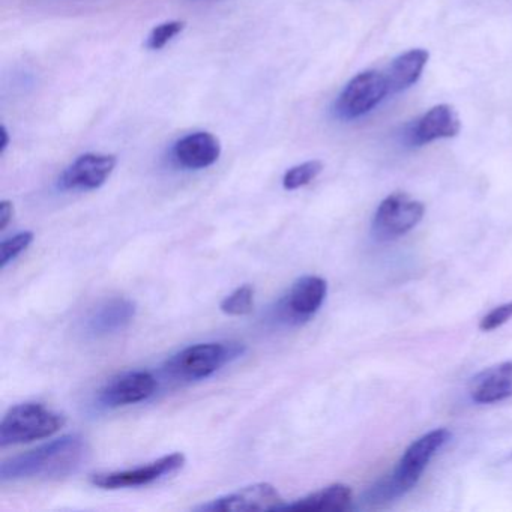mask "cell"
<instances>
[{"mask_svg":"<svg viewBox=\"0 0 512 512\" xmlns=\"http://www.w3.org/2000/svg\"><path fill=\"white\" fill-rule=\"evenodd\" d=\"M389 94L388 80L379 71H365L347 83L335 103V115L355 121L376 109Z\"/></svg>","mask_w":512,"mask_h":512,"instance_id":"cell-4","label":"cell"},{"mask_svg":"<svg viewBox=\"0 0 512 512\" xmlns=\"http://www.w3.org/2000/svg\"><path fill=\"white\" fill-rule=\"evenodd\" d=\"M14 214V205L8 200H4V202L0 203V230L7 229L8 224H10L11 218H13Z\"/></svg>","mask_w":512,"mask_h":512,"instance_id":"cell-23","label":"cell"},{"mask_svg":"<svg viewBox=\"0 0 512 512\" xmlns=\"http://www.w3.org/2000/svg\"><path fill=\"white\" fill-rule=\"evenodd\" d=\"M184 29L185 22L163 23V25L157 26V28L151 32L146 46L151 50H161L163 47H166L176 35L181 34Z\"/></svg>","mask_w":512,"mask_h":512,"instance_id":"cell-21","label":"cell"},{"mask_svg":"<svg viewBox=\"0 0 512 512\" xmlns=\"http://www.w3.org/2000/svg\"><path fill=\"white\" fill-rule=\"evenodd\" d=\"M328 293V283L317 275H305L290 287L287 295L278 302L277 314L289 325L308 322L322 307Z\"/></svg>","mask_w":512,"mask_h":512,"instance_id":"cell-6","label":"cell"},{"mask_svg":"<svg viewBox=\"0 0 512 512\" xmlns=\"http://www.w3.org/2000/svg\"><path fill=\"white\" fill-rule=\"evenodd\" d=\"M512 319V301L493 308L490 313L485 314L479 322V329L484 332H491L500 328Z\"/></svg>","mask_w":512,"mask_h":512,"instance_id":"cell-22","label":"cell"},{"mask_svg":"<svg viewBox=\"0 0 512 512\" xmlns=\"http://www.w3.org/2000/svg\"><path fill=\"white\" fill-rule=\"evenodd\" d=\"M221 154L220 140L206 131L188 134L173 145L172 158L179 167L202 170L217 163Z\"/></svg>","mask_w":512,"mask_h":512,"instance_id":"cell-13","label":"cell"},{"mask_svg":"<svg viewBox=\"0 0 512 512\" xmlns=\"http://www.w3.org/2000/svg\"><path fill=\"white\" fill-rule=\"evenodd\" d=\"M425 214L424 203L406 193L386 197L373 218V235L377 241H392L418 226Z\"/></svg>","mask_w":512,"mask_h":512,"instance_id":"cell-5","label":"cell"},{"mask_svg":"<svg viewBox=\"0 0 512 512\" xmlns=\"http://www.w3.org/2000/svg\"><path fill=\"white\" fill-rule=\"evenodd\" d=\"M157 386V379L149 371H128L107 382L98 401L107 409L130 406L148 400L157 391Z\"/></svg>","mask_w":512,"mask_h":512,"instance_id":"cell-11","label":"cell"},{"mask_svg":"<svg viewBox=\"0 0 512 512\" xmlns=\"http://www.w3.org/2000/svg\"><path fill=\"white\" fill-rule=\"evenodd\" d=\"M136 311V304L127 298L104 301L86 319V332L97 338L116 334L133 322Z\"/></svg>","mask_w":512,"mask_h":512,"instance_id":"cell-14","label":"cell"},{"mask_svg":"<svg viewBox=\"0 0 512 512\" xmlns=\"http://www.w3.org/2000/svg\"><path fill=\"white\" fill-rule=\"evenodd\" d=\"M427 62L428 52L422 49L410 50L394 59L391 67L385 73L389 94H398V92L406 91L407 88L415 85Z\"/></svg>","mask_w":512,"mask_h":512,"instance_id":"cell-16","label":"cell"},{"mask_svg":"<svg viewBox=\"0 0 512 512\" xmlns=\"http://www.w3.org/2000/svg\"><path fill=\"white\" fill-rule=\"evenodd\" d=\"M469 395L475 403L494 404L512 397V361L485 368L469 383Z\"/></svg>","mask_w":512,"mask_h":512,"instance_id":"cell-15","label":"cell"},{"mask_svg":"<svg viewBox=\"0 0 512 512\" xmlns=\"http://www.w3.org/2000/svg\"><path fill=\"white\" fill-rule=\"evenodd\" d=\"M451 437V431L446 428H436L410 443L409 448L404 451L394 467L395 473L403 479L410 490L418 484L434 455L451 440Z\"/></svg>","mask_w":512,"mask_h":512,"instance_id":"cell-10","label":"cell"},{"mask_svg":"<svg viewBox=\"0 0 512 512\" xmlns=\"http://www.w3.org/2000/svg\"><path fill=\"white\" fill-rule=\"evenodd\" d=\"M34 238V233L22 232L17 233L13 238L5 239V241L0 244V266H2V269L7 268L23 251L28 250L29 245L34 242Z\"/></svg>","mask_w":512,"mask_h":512,"instance_id":"cell-20","label":"cell"},{"mask_svg":"<svg viewBox=\"0 0 512 512\" xmlns=\"http://www.w3.org/2000/svg\"><path fill=\"white\" fill-rule=\"evenodd\" d=\"M115 167V155H82L62 173L59 188L64 191L97 190L106 184Z\"/></svg>","mask_w":512,"mask_h":512,"instance_id":"cell-12","label":"cell"},{"mask_svg":"<svg viewBox=\"0 0 512 512\" xmlns=\"http://www.w3.org/2000/svg\"><path fill=\"white\" fill-rule=\"evenodd\" d=\"M323 170L322 161H307V163L299 164V166L292 167L287 170L286 175L283 178L284 190L293 191L298 188L305 187V185L313 182L320 172Z\"/></svg>","mask_w":512,"mask_h":512,"instance_id":"cell-19","label":"cell"},{"mask_svg":"<svg viewBox=\"0 0 512 512\" xmlns=\"http://www.w3.org/2000/svg\"><path fill=\"white\" fill-rule=\"evenodd\" d=\"M241 343H200L185 347L167 359L164 373L181 382L208 379L224 365L244 355Z\"/></svg>","mask_w":512,"mask_h":512,"instance_id":"cell-2","label":"cell"},{"mask_svg":"<svg viewBox=\"0 0 512 512\" xmlns=\"http://www.w3.org/2000/svg\"><path fill=\"white\" fill-rule=\"evenodd\" d=\"M286 508L283 497L274 485L268 482L248 485L239 488L235 493L218 497L206 505L200 506V511L212 512H244V511H278Z\"/></svg>","mask_w":512,"mask_h":512,"instance_id":"cell-9","label":"cell"},{"mask_svg":"<svg viewBox=\"0 0 512 512\" xmlns=\"http://www.w3.org/2000/svg\"><path fill=\"white\" fill-rule=\"evenodd\" d=\"M185 464V455L181 452L158 458L152 463L143 464L136 469L119 470V472L95 473L91 478L95 487L104 490H119V488L142 487L152 484L163 476L170 475L182 469Z\"/></svg>","mask_w":512,"mask_h":512,"instance_id":"cell-7","label":"cell"},{"mask_svg":"<svg viewBox=\"0 0 512 512\" xmlns=\"http://www.w3.org/2000/svg\"><path fill=\"white\" fill-rule=\"evenodd\" d=\"M0 140H2V143H0V152H4L5 149L8 148V143H10V136H8L7 128L2 125L0 127Z\"/></svg>","mask_w":512,"mask_h":512,"instance_id":"cell-24","label":"cell"},{"mask_svg":"<svg viewBox=\"0 0 512 512\" xmlns=\"http://www.w3.org/2000/svg\"><path fill=\"white\" fill-rule=\"evenodd\" d=\"M220 310L227 316H248L254 310V289L248 284L233 290L221 301Z\"/></svg>","mask_w":512,"mask_h":512,"instance_id":"cell-18","label":"cell"},{"mask_svg":"<svg viewBox=\"0 0 512 512\" xmlns=\"http://www.w3.org/2000/svg\"><path fill=\"white\" fill-rule=\"evenodd\" d=\"M65 424L67 418L64 415L47 409L43 404H17L8 410L0 425V445L2 448H8L46 439L58 433Z\"/></svg>","mask_w":512,"mask_h":512,"instance_id":"cell-3","label":"cell"},{"mask_svg":"<svg viewBox=\"0 0 512 512\" xmlns=\"http://www.w3.org/2000/svg\"><path fill=\"white\" fill-rule=\"evenodd\" d=\"M458 133L460 121L457 113L448 104H440L404 128L403 143L407 148H422L436 140L451 139Z\"/></svg>","mask_w":512,"mask_h":512,"instance_id":"cell-8","label":"cell"},{"mask_svg":"<svg viewBox=\"0 0 512 512\" xmlns=\"http://www.w3.org/2000/svg\"><path fill=\"white\" fill-rule=\"evenodd\" d=\"M88 454L80 434H67L32 451L5 460L0 466L2 482L23 479H61L76 472Z\"/></svg>","mask_w":512,"mask_h":512,"instance_id":"cell-1","label":"cell"},{"mask_svg":"<svg viewBox=\"0 0 512 512\" xmlns=\"http://www.w3.org/2000/svg\"><path fill=\"white\" fill-rule=\"evenodd\" d=\"M353 491L349 485L332 484L316 493L308 494L284 509L293 511H347L352 508Z\"/></svg>","mask_w":512,"mask_h":512,"instance_id":"cell-17","label":"cell"}]
</instances>
